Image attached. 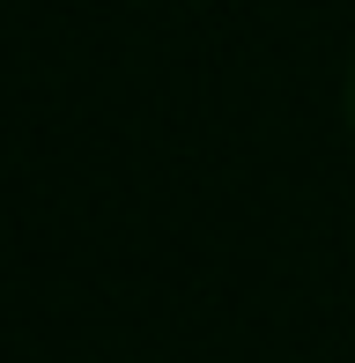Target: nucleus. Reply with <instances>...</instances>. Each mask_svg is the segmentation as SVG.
<instances>
[{
	"instance_id": "nucleus-1",
	"label": "nucleus",
	"mask_w": 355,
	"mask_h": 363,
	"mask_svg": "<svg viewBox=\"0 0 355 363\" xmlns=\"http://www.w3.org/2000/svg\"><path fill=\"white\" fill-rule=\"evenodd\" d=\"M348 111H355V82H348Z\"/></svg>"
}]
</instances>
